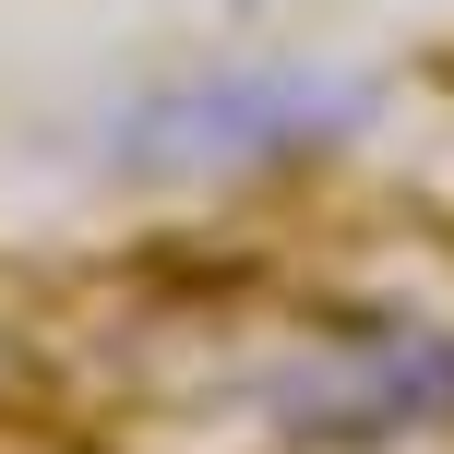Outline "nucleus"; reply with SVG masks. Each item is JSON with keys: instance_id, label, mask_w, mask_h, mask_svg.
I'll list each match as a JSON object with an SVG mask.
<instances>
[{"instance_id": "nucleus-2", "label": "nucleus", "mask_w": 454, "mask_h": 454, "mask_svg": "<svg viewBox=\"0 0 454 454\" xmlns=\"http://www.w3.org/2000/svg\"><path fill=\"white\" fill-rule=\"evenodd\" d=\"M263 419L311 454H371V442H419L454 431V323H347L335 347L263 371Z\"/></svg>"}, {"instance_id": "nucleus-1", "label": "nucleus", "mask_w": 454, "mask_h": 454, "mask_svg": "<svg viewBox=\"0 0 454 454\" xmlns=\"http://www.w3.org/2000/svg\"><path fill=\"white\" fill-rule=\"evenodd\" d=\"M371 120L359 72H299V60H251V72H204V84L132 96V108L96 132V156L132 168V180H251V168L323 156Z\"/></svg>"}]
</instances>
